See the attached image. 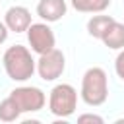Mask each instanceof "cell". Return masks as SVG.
Returning <instances> with one entry per match:
<instances>
[{"mask_svg":"<svg viewBox=\"0 0 124 124\" xmlns=\"http://www.w3.org/2000/svg\"><path fill=\"white\" fill-rule=\"evenodd\" d=\"M25 33H27V43L31 46V52H35V54H45L56 46L54 31L50 29V25L46 21L31 23Z\"/></svg>","mask_w":124,"mask_h":124,"instance_id":"8992f818","label":"cell"},{"mask_svg":"<svg viewBox=\"0 0 124 124\" xmlns=\"http://www.w3.org/2000/svg\"><path fill=\"white\" fill-rule=\"evenodd\" d=\"M112 0H70L72 8L81 14H103Z\"/></svg>","mask_w":124,"mask_h":124,"instance_id":"30bf717a","label":"cell"},{"mask_svg":"<svg viewBox=\"0 0 124 124\" xmlns=\"http://www.w3.org/2000/svg\"><path fill=\"white\" fill-rule=\"evenodd\" d=\"M79 97L89 107H101L108 99V78L107 72L99 66H91L85 70L81 78Z\"/></svg>","mask_w":124,"mask_h":124,"instance_id":"7a4b0ae2","label":"cell"},{"mask_svg":"<svg viewBox=\"0 0 124 124\" xmlns=\"http://www.w3.org/2000/svg\"><path fill=\"white\" fill-rule=\"evenodd\" d=\"M114 72H116V76L124 81V50H120L118 56L114 58Z\"/></svg>","mask_w":124,"mask_h":124,"instance_id":"4fadbf2b","label":"cell"},{"mask_svg":"<svg viewBox=\"0 0 124 124\" xmlns=\"http://www.w3.org/2000/svg\"><path fill=\"white\" fill-rule=\"evenodd\" d=\"M10 97L19 107L21 114L23 112H37V110L45 108V105H46L45 91L41 87H35V85H19V87L10 91Z\"/></svg>","mask_w":124,"mask_h":124,"instance_id":"277c9868","label":"cell"},{"mask_svg":"<svg viewBox=\"0 0 124 124\" xmlns=\"http://www.w3.org/2000/svg\"><path fill=\"white\" fill-rule=\"evenodd\" d=\"M2 64H4L6 76L12 81H17V83L31 79L33 74L37 72V60L33 58L31 50L23 45L8 46L4 56H2Z\"/></svg>","mask_w":124,"mask_h":124,"instance_id":"6da1fadb","label":"cell"},{"mask_svg":"<svg viewBox=\"0 0 124 124\" xmlns=\"http://www.w3.org/2000/svg\"><path fill=\"white\" fill-rule=\"evenodd\" d=\"M21 116V110L19 107L16 105V101L8 95L4 101H0V120L2 122H14Z\"/></svg>","mask_w":124,"mask_h":124,"instance_id":"7c38bea8","label":"cell"},{"mask_svg":"<svg viewBox=\"0 0 124 124\" xmlns=\"http://www.w3.org/2000/svg\"><path fill=\"white\" fill-rule=\"evenodd\" d=\"M114 21V17L112 16H91L89 19H87V33L93 37V39H101V35L105 33V29L110 25Z\"/></svg>","mask_w":124,"mask_h":124,"instance_id":"8fae6325","label":"cell"},{"mask_svg":"<svg viewBox=\"0 0 124 124\" xmlns=\"http://www.w3.org/2000/svg\"><path fill=\"white\" fill-rule=\"evenodd\" d=\"M4 23L14 33H25L31 21V12L25 6H10L4 14Z\"/></svg>","mask_w":124,"mask_h":124,"instance_id":"52a82bcc","label":"cell"},{"mask_svg":"<svg viewBox=\"0 0 124 124\" xmlns=\"http://www.w3.org/2000/svg\"><path fill=\"white\" fill-rule=\"evenodd\" d=\"M8 35H10V29L6 27L4 21H0V45H4L8 41Z\"/></svg>","mask_w":124,"mask_h":124,"instance_id":"9a60e30c","label":"cell"},{"mask_svg":"<svg viewBox=\"0 0 124 124\" xmlns=\"http://www.w3.org/2000/svg\"><path fill=\"white\" fill-rule=\"evenodd\" d=\"M78 108V91L70 83H56L48 93V110L58 118H68Z\"/></svg>","mask_w":124,"mask_h":124,"instance_id":"3957f363","label":"cell"},{"mask_svg":"<svg viewBox=\"0 0 124 124\" xmlns=\"http://www.w3.org/2000/svg\"><path fill=\"white\" fill-rule=\"evenodd\" d=\"M66 12H68L66 0H39L37 2V16L46 23H54L62 19Z\"/></svg>","mask_w":124,"mask_h":124,"instance_id":"ba28073f","label":"cell"},{"mask_svg":"<svg viewBox=\"0 0 124 124\" xmlns=\"http://www.w3.org/2000/svg\"><path fill=\"white\" fill-rule=\"evenodd\" d=\"M66 70V56L62 50L52 48L45 54H39L37 60V74L43 81H56Z\"/></svg>","mask_w":124,"mask_h":124,"instance_id":"5b68a950","label":"cell"},{"mask_svg":"<svg viewBox=\"0 0 124 124\" xmlns=\"http://www.w3.org/2000/svg\"><path fill=\"white\" fill-rule=\"evenodd\" d=\"M107 48H112V50H120V48H124V23H120V21H112L107 29H105V33L101 35V39H99Z\"/></svg>","mask_w":124,"mask_h":124,"instance_id":"9c48e42d","label":"cell"},{"mask_svg":"<svg viewBox=\"0 0 124 124\" xmlns=\"http://www.w3.org/2000/svg\"><path fill=\"white\" fill-rule=\"evenodd\" d=\"M78 122H79V124H81V122H97V124H103V116L87 112V114H79V116H78Z\"/></svg>","mask_w":124,"mask_h":124,"instance_id":"5bb4252c","label":"cell"}]
</instances>
